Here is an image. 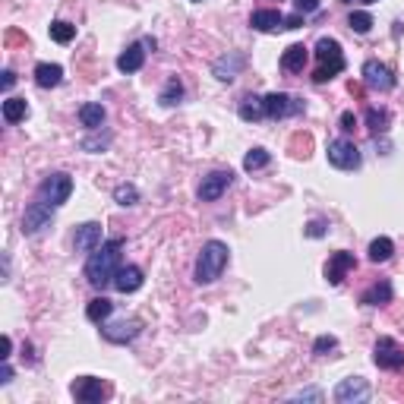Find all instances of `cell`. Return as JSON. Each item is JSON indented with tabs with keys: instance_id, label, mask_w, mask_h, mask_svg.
Segmentation results:
<instances>
[{
	"instance_id": "cell-1",
	"label": "cell",
	"mask_w": 404,
	"mask_h": 404,
	"mask_svg": "<svg viewBox=\"0 0 404 404\" xmlns=\"http://www.w3.org/2000/svg\"><path fill=\"white\" fill-rule=\"evenodd\" d=\"M120 253H123V237H111L98 250H92L89 262H85V278L92 287L114 285V275L120 269Z\"/></svg>"
},
{
	"instance_id": "cell-2",
	"label": "cell",
	"mask_w": 404,
	"mask_h": 404,
	"mask_svg": "<svg viewBox=\"0 0 404 404\" xmlns=\"http://www.w3.org/2000/svg\"><path fill=\"white\" fill-rule=\"evenodd\" d=\"M228 265V247L221 243V240H209L205 247L199 250V259H196V285H212V281H218L221 278V272H225Z\"/></svg>"
},
{
	"instance_id": "cell-3",
	"label": "cell",
	"mask_w": 404,
	"mask_h": 404,
	"mask_svg": "<svg viewBox=\"0 0 404 404\" xmlns=\"http://www.w3.org/2000/svg\"><path fill=\"white\" fill-rule=\"evenodd\" d=\"M316 60H319V70L313 73L316 83H329L345 70V54H341V45L335 38H319L316 41Z\"/></svg>"
},
{
	"instance_id": "cell-4",
	"label": "cell",
	"mask_w": 404,
	"mask_h": 404,
	"mask_svg": "<svg viewBox=\"0 0 404 404\" xmlns=\"http://www.w3.org/2000/svg\"><path fill=\"white\" fill-rule=\"evenodd\" d=\"M70 193H73V177H70V174H48V177L41 180V187H38V199L51 202L54 209L63 205V202L70 199Z\"/></svg>"
},
{
	"instance_id": "cell-5",
	"label": "cell",
	"mask_w": 404,
	"mask_h": 404,
	"mask_svg": "<svg viewBox=\"0 0 404 404\" xmlns=\"http://www.w3.org/2000/svg\"><path fill=\"white\" fill-rule=\"evenodd\" d=\"M325 155H329V165H335L338 171H357L360 168V149L351 139H332Z\"/></svg>"
},
{
	"instance_id": "cell-6",
	"label": "cell",
	"mask_w": 404,
	"mask_h": 404,
	"mask_svg": "<svg viewBox=\"0 0 404 404\" xmlns=\"http://www.w3.org/2000/svg\"><path fill=\"white\" fill-rule=\"evenodd\" d=\"M373 363L379 370H404V347L395 338H379L373 347Z\"/></svg>"
},
{
	"instance_id": "cell-7",
	"label": "cell",
	"mask_w": 404,
	"mask_h": 404,
	"mask_svg": "<svg viewBox=\"0 0 404 404\" xmlns=\"http://www.w3.org/2000/svg\"><path fill=\"white\" fill-rule=\"evenodd\" d=\"M54 221V205L45 199H35L23 215V234H41Z\"/></svg>"
},
{
	"instance_id": "cell-8",
	"label": "cell",
	"mask_w": 404,
	"mask_h": 404,
	"mask_svg": "<svg viewBox=\"0 0 404 404\" xmlns=\"http://www.w3.org/2000/svg\"><path fill=\"white\" fill-rule=\"evenodd\" d=\"M111 395V385L101 379H95V376H83L79 382H73V398L83 404H95V401H105V398Z\"/></svg>"
},
{
	"instance_id": "cell-9",
	"label": "cell",
	"mask_w": 404,
	"mask_h": 404,
	"mask_svg": "<svg viewBox=\"0 0 404 404\" xmlns=\"http://www.w3.org/2000/svg\"><path fill=\"white\" fill-rule=\"evenodd\" d=\"M370 398V382L363 376H351V379H341L335 389V401L338 404H360Z\"/></svg>"
},
{
	"instance_id": "cell-10",
	"label": "cell",
	"mask_w": 404,
	"mask_h": 404,
	"mask_svg": "<svg viewBox=\"0 0 404 404\" xmlns=\"http://www.w3.org/2000/svg\"><path fill=\"white\" fill-rule=\"evenodd\" d=\"M357 269V259H354V253H347V250H338V253L329 256V262H325V281L329 285H341L347 278V272Z\"/></svg>"
},
{
	"instance_id": "cell-11",
	"label": "cell",
	"mask_w": 404,
	"mask_h": 404,
	"mask_svg": "<svg viewBox=\"0 0 404 404\" xmlns=\"http://www.w3.org/2000/svg\"><path fill=\"white\" fill-rule=\"evenodd\" d=\"M234 183V174L231 171H212L209 177H202L199 183V199L202 202H215L225 196V190Z\"/></svg>"
},
{
	"instance_id": "cell-12",
	"label": "cell",
	"mask_w": 404,
	"mask_h": 404,
	"mask_svg": "<svg viewBox=\"0 0 404 404\" xmlns=\"http://www.w3.org/2000/svg\"><path fill=\"white\" fill-rule=\"evenodd\" d=\"M363 83L376 92H392L395 89V76H392V70L385 67V63L367 60V63H363Z\"/></svg>"
},
{
	"instance_id": "cell-13",
	"label": "cell",
	"mask_w": 404,
	"mask_h": 404,
	"mask_svg": "<svg viewBox=\"0 0 404 404\" xmlns=\"http://www.w3.org/2000/svg\"><path fill=\"white\" fill-rule=\"evenodd\" d=\"M262 105H265V117H272V120H281V117H287V114L303 111V105H300L297 98L285 95V92H272V95H265L262 98Z\"/></svg>"
},
{
	"instance_id": "cell-14",
	"label": "cell",
	"mask_w": 404,
	"mask_h": 404,
	"mask_svg": "<svg viewBox=\"0 0 404 404\" xmlns=\"http://www.w3.org/2000/svg\"><path fill=\"white\" fill-rule=\"evenodd\" d=\"M143 332V322L139 319H120V322H108V325H101V335L108 338V341H114V345H127V341H133L136 335Z\"/></svg>"
},
{
	"instance_id": "cell-15",
	"label": "cell",
	"mask_w": 404,
	"mask_h": 404,
	"mask_svg": "<svg viewBox=\"0 0 404 404\" xmlns=\"http://www.w3.org/2000/svg\"><path fill=\"white\" fill-rule=\"evenodd\" d=\"M73 243H76V250H79V253H92V250H98L101 243H105V231H101V225H98V221H85V225L76 228Z\"/></svg>"
},
{
	"instance_id": "cell-16",
	"label": "cell",
	"mask_w": 404,
	"mask_h": 404,
	"mask_svg": "<svg viewBox=\"0 0 404 404\" xmlns=\"http://www.w3.org/2000/svg\"><path fill=\"white\" fill-rule=\"evenodd\" d=\"M114 287L120 294H133L143 287V269L139 265H120L117 275H114Z\"/></svg>"
},
{
	"instance_id": "cell-17",
	"label": "cell",
	"mask_w": 404,
	"mask_h": 404,
	"mask_svg": "<svg viewBox=\"0 0 404 404\" xmlns=\"http://www.w3.org/2000/svg\"><path fill=\"white\" fill-rule=\"evenodd\" d=\"M250 26H253L256 32H275L285 26V16L278 13V10H256V13L250 16Z\"/></svg>"
},
{
	"instance_id": "cell-18",
	"label": "cell",
	"mask_w": 404,
	"mask_h": 404,
	"mask_svg": "<svg viewBox=\"0 0 404 404\" xmlns=\"http://www.w3.org/2000/svg\"><path fill=\"white\" fill-rule=\"evenodd\" d=\"M307 60H310V48L291 45L285 54H281V70H285V73H300V70L307 67Z\"/></svg>"
},
{
	"instance_id": "cell-19",
	"label": "cell",
	"mask_w": 404,
	"mask_h": 404,
	"mask_svg": "<svg viewBox=\"0 0 404 404\" xmlns=\"http://www.w3.org/2000/svg\"><path fill=\"white\" fill-rule=\"evenodd\" d=\"M143 63H145L143 45H130L127 51L117 57V70H120V73H136V70H143Z\"/></svg>"
},
{
	"instance_id": "cell-20",
	"label": "cell",
	"mask_w": 404,
	"mask_h": 404,
	"mask_svg": "<svg viewBox=\"0 0 404 404\" xmlns=\"http://www.w3.org/2000/svg\"><path fill=\"white\" fill-rule=\"evenodd\" d=\"M360 303H367V307H385V303H392V281H376L373 287H367L363 297H360Z\"/></svg>"
},
{
	"instance_id": "cell-21",
	"label": "cell",
	"mask_w": 404,
	"mask_h": 404,
	"mask_svg": "<svg viewBox=\"0 0 404 404\" xmlns=\"http://www.w3.org/2000/svg\"><path fill=\"white\" fill-rule=\"evenodd\" d=\"M60 79H63V67L60 63H38L35 67V83L41 89H54V85H60Z\"/></svg>"
},
{
	"instance_id": "cell-22",
	"label": "cell",
	"mask_w": 404,
	"mask_h": 404,
	"mask_svg": "<svg viewBox=\"0 0 404 404\" xmlns=\"http://www.w3.org/2000/svg\"><path fill=\"white\" fill-rule=\"evenodd\" d=\"M79 123H83L85 130H101V127H105V108L95 105V101L83 105V108H79Z\"/></svg>"
},
{
	"instance_id": "cell-23",
	"label": "cell",
	"mask_w": 404,
	"mask_h": 404,
	"mask_svg": "<svg viewBox=\"0 0 404 404\" xmlns=\"http://www.w3.org/2000/svg\"><path fill=\"white\" fill-rule=\"evenodd\" d=\"M237 114H240V120H247V123H256V120H262V117H265V105H262V98L247 95L243 101H240Z\"/></svg>"
},
{
	"instance_id": "cell-24",
	"label": "cell",
	"mask_w": 404,
	"mask_h": 404,
	"mask_svg": "<svg viewBox=\"0 0 404 404\" xmlns=\"http://www.w3.org/2000/svg\"><path fill=\"white\" fill-rule=\"evenodd\" d=\"M26 117H29V101L26 98H7L3 101V120L7 123H19Z\"/></svg>"
},
{
	"instance_id": "cell-25",
	"label": "cell",
	"mask_w": 404,
	"mask_h": 404,
	"mask_svg": "<svg viewBox=\"0 0 404 404\" xmlns=\"http://www.w3.org/2000/svg\"><path fill=\"white\" fill-rule=\"evenodd\" d=\"M240 67H243V57H240V54H231V57H221V60L215 63V76L221 79V83H231V79H234V73H237Z\"/></svg>"
},
{
	"instance_id": "cell-26",
	"label": "cell",
	"mask_w": 404,
	"mask_h": 404,
	"mask_svg": "<svg viewBox=\"0 0 404 404\" xmlns=\"http://www.w3.org/2000/svg\"><path fill=\"white\" fill-rule=\"evenodd\" d=\"M111 313H114V303L108 297H95V300H89V307H85V316H89L92 322H105Z\"/></svg>"
},
{
	"instance_id": "cell-27",
	"label": "cell",
	"mask_w": 404,
	"mask_h": 404,
	"mask_svg": "<svg viewBox=\"0 0 404 404\" xmlns=\"http://www.w3.org/2000/svg\"><path fill=\"white\" fill-rule=\"evenodd\" d=\"M392 253H395V243L389 237H376L370 243V262H389Z\"/></svg>"
},
{
	"instance_id": "cell-28",
	"label": "cell",
	"mask_w": 404,
	"mask_h": 404,
	"mask_svg": "<svg viewBox=\"0 0 404 404\" xmlns=\"http://www.w3.org/2000/svg\"><path fill=\"white\" fill-rule=\"evenodd\" d=\"M269 161H272V155L265 149H250L247 158H243V171L253 174V171H259V168H265Z\"/></svg>"
},
{
	"instance_id": "cell-29",
	"label": "cell",
	"mask_w": 404,
	"mask_h": 404,
	"mask_svg": "<svg viewBox=\"0 0 404 404\" xmlns=\"http://www.w3.org/2000/svg\"><path fill=\"white\" fill-rule=\"evenodd\" d=\"M347 26H351L357 35H367V32L373 29V16H370L367 10H354V13L347 16Z\"/></svg>"
},
{
	"instance_id": "cell-30",
	"label": "cell",
	"mask_w": 404,
	"mask_h": 404,
	"mask_svg": "<svg viewBox=\"0 0 404 404\" xmlns=\"http://www.w3.org/2000/svg\"><path fill=\"white\" fill-rule=\"evenodd\" d=\"M51 38L57 41V45H70L76 38V26L63 23V19H57V23H51Z\"/></svg>"
},
{
	"instance_id": "cell-31",
	"label": "cell",
	"mask_w": 404,
	"mask_h": 404,
	"mask_svg": "<svg viewBox=\"0 0 404 404\" xmlns=\"http://www.w3.org/2000/svg\"><path fill=\"white\" fill-rule=\"evenodd\" d=\"M180 98H183V85H180V79H171V83L165 85V92L158 95V101H161L165 108H171V105H177Z\"/></svg>"
},
{
	"instance_id": "cell-32",
	"label": "cell",
	"mask_w": 404,
	"mask_h": 404,
	"mask_svg": "<svg viewBox=\"0 0 404 404\" xmlns=\"http://www.w3.org/2000/svg\"><path fill=\"white\" fill-rule=\"evenodd\" d=\"M114 199H117V205H136V202H139V190H136L133 183H120V187L114 190Z\"/></svg>"
},
{
	"instance_id": "cell-33",
	"label": "cell",
	"mask_w": 404,
	"mask_h": 404,
	"mask_svg": "<svg viewBox=\"0 0 404 404\" xmlns=\"http://www.w3.org/2000/svg\"><path fill=\"white\" fill-rule=\"evenodd\" d=\"M367 123L373 133H385L389 130V111H376V108H370L367 111Z\"/></svg>"
},
{
	"instance_id": "cell-34",
	"label": "cell",
	"mask_w": 404,
	"mask_h": 404,
	"mask_svg": "<svg viewBox=\"0 0 404 404\" xmlns=\"http://www.w3.org/2000/svg\"><path fill=\"white\" fill-rule=\"evenodd\" d=\"M338 347V338L335 335H319L316 338V345H313V351L316 354H325V351H335Z\"/></svg>"
},
{
	"instance_id": "cell-35",
	"label": "cell",
	"mask_w": 404,
	"mask_h": 404,
	"mask_svg": "<svg viewBox=\"0 0 404 404\" xmlns=\"http://www.w3.org/2000/svg\"><path fill=\"white\" fill-rule=\"evenodd\" d=\"M294 401H322V392L319 389H303L294 395Z\"/></svg>"
},
{
	"instance_id": "cell-36",
	"label": "cell",
	"mask_w": 404,
	"mask_h": 404,
	"mask_svg": "<svg viewBox=\"0 0 404 404\" xmlns=\"http://www.w3.org/2000/svg\"><path fill=\"white\" fill-rule=\"evenodd\" d=\"M322 234H325V221H322V218H316V221H310L307 225V237H322Z\"/></svg>"
},
{
	"instance_id": "cell-37",
	"label": "cell",
	"mask_w": 404,
	"mask_h": 404,
	"mask_svg": "<svg viewBox=\"0 0 404 404\" xmlns=\"http://www.w3.org/2000/svg\"><path fill=\"white\" fill-rule=\"evenodd\" d=\"M294 7H297L300 13H316V10H319V0H294Z\"/></svg>"
},
{
	"instance_id": "cell-38",
	"label": "cell",
	"mask_w": 404,
	"mask_h": 404,
	"mask_svg": "<svg viewBox=\"0 0 404 404\" xmlns=\"http://www.w3.org/2000/svg\"><path fill=\"white\" fill-rule=\"evenodd\" d=\"M354 127H357V117H354L351 111H345L341 114V130H345V133H354Z\"/></svg>"
},
{
	"instance_id": "cell-39",
	"label": "cell",
	"mask_w": 404,
	"mask_h": 404,
	"mask_svg": "<svg viewBox=\"0 0 404 404\" xmlns=\"http://www.w3.org/2000/svg\"><path fill=\"white\" fill-rule=\"evenodd\" d=\"M13 83H16V73L13 70H3V92L13 89Z\"/></svg>"
},
{
	"instance_id": "cell-40",
	"label": "cell",
	"mask_w": 404,
	"mask_h": 404,
	"mask_svg": "<svg viewBox=\"0 0 404 404\" xmlns=\"http://www.w3.org/2000/svg\"><path fill=\"white\" fill-rule=\"evenodd\" d=\"M10 379H13V367H10V363H3V370H0V382L7 385Z\"/></svg>"
},
{
	"instance_id": "cell-41",
	"label": "cell",
	"mask_w": 404,
	"mask_h": 404,
	"mask_svg": "<svg viewBox=\"0 0 404 404\" xmlns=\"http://www.w3.org/2000/svg\"><path fill=\"white\" fill-rule=\"evenodd\" d=\"M281 29H300V16H291V19H285V26Z\"/></svg>"
},
{
	"instance_id": "cell-42",
	"label": "cell",
	"mask_w": 404,
	"mask_h": 404,
	"mask_svg": "<svg viewBox=\"0 0 404 404\" xmlns=\"http://www.w3.org/2000/svg\"><path fill=\"white\" fill-rule=\"evenodd\" d=\"M363 3H376V0H363Z\"/></svg>"
},
{
	"instance_id": "cell-43",
	"label": "cell",
	"mask_w": 404,
	"mask_h": 404,
	"mask_svg": "<svg viewBox=\"0 0 404 404\" xmlns=\"http://www.w3.org/2000/svg\"><path fill=\"white\" fill-rule=\"evenodd\" d=\"M341 3H351V0H341Z\"/></svg>"
}]
</instances>
